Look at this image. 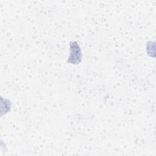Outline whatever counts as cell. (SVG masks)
I'll return each mask as SVG.
<instances>
[{
    "label": "cell",
    "mask_w": 156,
    "mask_h": 156,
    "mask_svg": "<svg viewBox=\"0 0 156 156\" xmlns=\"http://www.w3.org/2000/svg\"><path fill=\"white\" fill-rule=\"evenodd\" d=\"M70 45V54L67 59V63L77 65L82 61V52L81 49L76 41H71Z\"/></svg>",
    "instance_id": "cell-1"
}]
</instances>
